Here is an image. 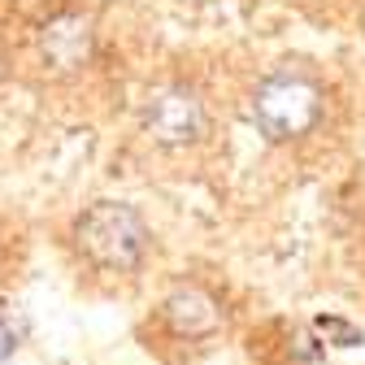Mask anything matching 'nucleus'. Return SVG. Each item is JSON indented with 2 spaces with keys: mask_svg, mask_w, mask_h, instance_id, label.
<instances>
[{
  "mask_svg": "<svg viewBox=\"0 0 365 365\" xmlns=\"http://www.w3.org/2000/svg\"><path fill=\"white\" fill-rule=\"evenodd\" d=\"M9 352H14V331L5 327V317H0V361H5Z\"/></svg>",
  "mask_w": 365,
  "mask_h": 365,
  "instance_id": "obj_6",
  "label": "nucleus"
},
{
  "mask_svg": "<svg viewBox=\"0 0 365 365\" xmlns=\"http://www.w3.org/2000/svg\"><path fill=\"white\" fill-rule=\"evenodd\" d=\"M205 101L187 83H165L157 91H148L144 101V135L157 148H192L205 140Z\"/></svg>",
  "mask_w": 365,
  "mask_h": 365,
  "instance_id": "obj_3",
  "label": "nucleus"
},
{
  "mask_svg": "<svg viewBox=\"0 0 365 365\" xmlns=\"http://www.w3.org/2000/svg\"><path fill=\"white\" fill-rule=\"evenodd\" d=\"M252 122L269 140L292 144L322 122V87L309 74H292V70L269 74L261 78L257 96H252Z\"/></svg>",
  "mask_w": 365,
  "mask_h": 365,
  "instance_id": "obj_2",
  "label": "nucleus"
},
{
  "mask_svg": "<svg viewBox=\"0 0 365 365\" xmlns=\"http://www.w3.org/2000/svg\"><path fill=\"white\" fill-rule=\"evenodd\" d=\"M0 66H5V53H0Z\"/></svg>",
  "mask_w": 365,
  "mask_h": 365,
  "instance_id": "obj_7",
  "label": "nucleus"
},
{
  "mask_svg": "<svg viewBox=\"0 0 365 365\" xmlns=\"http://www.w3.org/2000/svg\"><path fill=\"white\" fill-rule=\"evenodd\" d=\"M161 317H165V327H170L178 339H209V335H217L222 322H226L222 304H217L205 287H178V292L161 304Z\"/></svg>",
  "mask_w": 365,
  "mask_h": 365,
  "instance_id": "obj_5",
  "label": "nucleus"
},
{
  "mask_svg": "<svg viewBox=\"0 0 365 365\" xmlns=\"http://www.w3.org/2000/svg\"><path fill=\"white\" fill-rule=\"evenodd\" d=\"M74 248L83 252V261L101 274H130L140 269L144 248H148V231L140 213L118 200H96L78 222H74Z\"/></svg>",
  "mask_w": 365,
  "mask_h": 365,
  "instance_id": "obj_1",
  "label": "nucleus"
},
{
  "mask_svg": "<svg viewBox=\"0 0 365 365\" xmlns=\"http://www.w3.org/2000/svg\"><path fill=\"white\" fill-rule=\"evenodd\" d=\"M35 48L43 70L53 74H78L91 61V22L83 14H53L48 22L39 26Z\"/></svg>",
  "mask_w": 365,
  "mask_h": 365,
  "instance_id": "obj_4",
  "label": "nucleus"
}]
</instances>
